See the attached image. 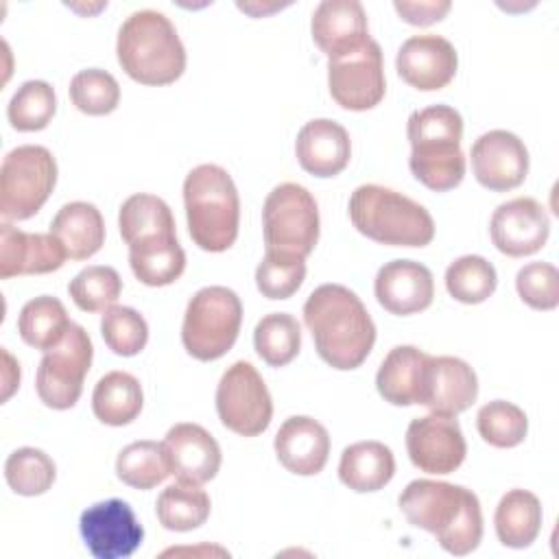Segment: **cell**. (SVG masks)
<instances>
[{
  "mask_svg": "<svg viewBox=\"0 0 559 559\" xmlns=\"http://www.w3.org/2000/svg\"><path fill=\"white\" fill-rule=\"evenodd\" d=\"M317 354L338 371L365 362L376 343V325L360 297L343 284L317 286L304 304Z\"/></svg>",
  "mask_w": 559,
  "mask_h": 559,
  "instance_id": "6da1fadb",
  "label": "cell"
},
{
  "mask_svg": "<svg viewBox=\"0 0 559 559\" xmlns=\"http://www.w3.org/2000/svg\"><path fill=\"white\" fill-rule=\"evenodd\" d=\"M397 504L413 526L432 533L450 555H469L483 539L478 496L463 485L417 478L402 489Z\"/></svg>",
  "mask_w": 559,
  "mask_h": 559,
  "instance_id": "7a4b0ae2",
  "label": "cell"
},
{
  "mask_svg": "<svg viewBox=\"0 0 559 559\" xmlns=\"http://www.w3.org/2000/svg\"><path fill=\"white\" fill-rule=\"evenodd\" d=\"M408 166L417 181L435 192L456 188L465 177L461 151L463 118L450 105H430L408 116Z\"/></svg>",
  "mask_w": 559,
  "mask_h": 559,
  "instance_id": "3957f363",
  "label": "cell"
},
{
  "mask_svg": "<svg viewBox=\"0 0 559 559\" xmlns=\"http://www.w3.org/2000/svg\"><path fill=\"white\" fill-rule=\"evenodd\" d=\"M120 68L142 85L175 83L186 70V48L175 24L155 9L133 11L118 28Z\"/></svg>",
  "mask_w": 559,
  "mask_h": 559,
  "instance_id": "277c9868",
  "label": "cell"
},
{
  "mask_svg": "<svg viewBox=\"0 0 559 559\" xmlns=\"http://www.w3.org/2000/svg\"><path fill=\"white\" fill-rule=\"evenodd\" d=\"M188 231L210 253L227 251L238 238L240 199L231 175L216 164H201L183 179Z\"/></svg>",
  "mask_w": 559,
  "mask_h": 559,
  "instance_id": "5b68a950",
  "label": "cell"
},
{
  "mask_svg": "<svg viewBox=\"0 0 559 559\" xmlns=\"http://www.w3.org/2000/svg\"><path fill=\"white\" fill-rule=\"evenodd\" d=\"M352 225L367 238L391 247H426L435 238L430 212L406 194L362 183L349 197Z\"/></svg>",
  "mask_w": 559,
  "mask_h": 559,
  "instance_id": "8992f818",
  "label": "cell"
},
{
  "mask_svg": "<svg viewBox=\"0 0 559 559\" xmlns=\"http://www.w3.org/2000/svg\"><path fill=\"white\" fill-rule=\"evenodd\" d=\"M240 323V297L227 286H205L186 306L181 343L192 358L203 362L216 360L234 347Z\"/></svg>",
  "mask_w": 559,
  "mask_h": 559,
  "instance_id": "52a82bcc",
  "label": "cell"
},
{
  "mask_svg": "<svg viewBox=\"0 0 559 559\" xmlns=\"http://www.w3.org/2000/svg\"><path fill=\"white\" fill-rule=\"evenodd\" d=\"M57 183V162L46 146L22 144L0 166V214L9 221L35 216Z\"/></svg>",
  "mask_w": 559,
  "mask_h": 559,
  "instance_id": "ba28073f",
  "label": "cell"
},
{
  "mask_svg": "<svg viewBox=\"0 0 559 559\" xmlns=\"http://www.w3.org/2000/svg\"><path fill=\"white\" fill-rule=\"evenodd\" d=\"M266 251L310 255L319 240V207L310 190L286 181L275 186L262 205Z\"/></svg>",
  "mask_w": 559,
  "mask_h": 559,
  "instance_id": "9c48e42d",
  "label": "cell"
},
{
  "mask_svg": "<svg viewBox=\"0 0 559 559\" xmlns=\"http://www.w3.org/2000/svg\"><path fill=\"white\" fill-rule=\"evenodd\" d=\"M94 347L79 323H70L66 336L39 360L35 389L39 400L55 411L72 408L81 393L83 380L92 367Z\"/></svg>",
  "mask_w": 559,
  "mask_h": 559,
  "instance_id": "30bf717a",
  "label": "cell"
},
{
  "mask_svg": "<svg viewBox=\"0 0 559 559\" xmlns=\"http://www.w3.org/2000/svg\"><path fill=\"white\" fill-rule=\"evenodd\" d=\"M216 413L225 428L240 437H258L273 417L271 393L247 360H236L225 369L216 386Z\"/></svg>",
  "mask_w": 559,
  "mask_h": 559,
  "instance_id": "8fae6325",
  "label": "cell"
},
{
  "mask_svg": "<svg viewBox=\"0 0 559 559\" xmlns=\"http://www.w3.org/2000/svg\"><path fill=\"white\" fill-rule=\"evenodd\" d=\"M328 87L336 105L349 111L373 109L386 92L382 48L369 39L360 50L328 61Z\"/></svg>",
  "mask_w": 559,
  "mask_h": 559,
  "instance_id": "7c38bea8",
  "label": "cell"
},
{
  "mask_svg": "<svg viewBox=\"0 0 559 559\" xmlns=\"http://www.w3.org/2000/svg\"><path fill=\"white\" fill-rule=\"evenodd\" d=\"M79 531L87 550L96 559H127L144 539V528L133 509L120 498H109L87 507L81 513Z\"/></svg>",
  "mask_w": 559,
  "mask_h": 559,
  "instance_id": "4fadbf2b",
  "label": "cell"
},
{
  "mask_svg": "<svg viewBox=\"0 0 559 559\" xmlns=\"http://www.w3.org/2000/svg\"><path fill=\"white\" fill-rule=\"evenodd\" d=\"M406 450L419 472L452 474L465 461L467 443L454 415L430 413L408 424Z\"/></svg>",
  "mask_w": 559,
  "mask_h": 559,
  "instance_id": "5bb4252c",
  "label": "cell"
},
{
  "mask_svg": "<svg viewBox=\"0 0 559 559\" xmlns=\"http://www.w3.org/2000/svg\"><path fill=\"white\" fill-rule=\"evenodd\" d=\"M489 234L500 253L522 258L537 253L546 245L550 236V218L546 207L533 197H515L493 210Z\"/></svg>",
  "mask_w": 559,
  "mask_h": 559,
  "instance_id": "9a60e30c",
  "label": "cell"
},
{
  "mask_svg": "<svg viewBox=\"0 0 559 559\" xmlns=\"http://www.w3.org/2000/svg\"><path fill=\"white\" fill-rule=\"evenodd\" d=\"M469 157L476 181L493 192L513 190L528 175V151L524 142L507 129L483 133L472 144Z\"/></svg>",
  "mask_w": 559,
  "mask_h": 559,
  "instance_id": "2e32d148",
  "label": "cell"
},
{
  "mask_svg": "<svg viewBox=\"0 0 559 559\" xmlns=\"http://www.w3.org/2000/svg\"><path fill=\"white\" fill-rule=\"evenodd\" d=\"M459 55L450 39L441 35H413L395 57L397 74L415 90H443L456 74Z\"/></svg>",
  "mask_w": 559,
  "mask_h": 559,
  "instance_id": "e0dca14e",
  "label": "cell"
},
{
  "mask_svg": "<svg viewBox=\"0 0 559 559\" xmlns=\"http://www.w3.org/2000/svg\"><path fill=\"white\" fill-rule=\"evenodd\" d=\"M312 39L330 59L360 50L369 37L367 13L358 0H323L310 20Z\"/></svg>",
  "mask_w": 559,
  "mask_h": 559,
  "instance_id": "ac0fdd59",
  "label": "cell"
},
{
  "mask_svg": "<svg viewBox=\"0 0 559 559\" xmlns=\"http://www.w3.org/2000/svg\"><path fill=\"white\" fill-rule=\"evenodd\" d=\"M162 445L166 452L170 474H175L179 480L203 485L212 480L221 469V445L199 424H175L166 432Z\"/></svg>",
  "mask_w": 559,
  "mask_h": 559,
  "instance_id": "d6986e66",
  "label": "cell"
},
{
  "mask_svg": "<svg viewBox=\"0 0 559 559\" xmlns=\"http://www.w3.org/2000/svg\"><path fill=\"white\" fill-rule=\"evenodd\" d=\"M378 304L397 317L426 310L435 297V280L428 266L415 260H391L376 273Z\"/></svg>",
  "mask_w": 559,
  "mask_h": 559,
  "instance_id": "ffe728a7",
  "label": "cell"
},
{
  "mask_svg": "<svg viewBox=\"0 0 559 559\" xmlns=\"http://www.w3.org/2000/svg\"><path fill=\"white\" fill-rule=\"evenodd\" d=\"M68 253L52 234H28L11 223L0 225V277L41 275L63 266Z\"/></svg>",
  "mask_w": 559,
  "mask_h": 559,
  "instance_id": "44dd1931",
  "label": "cell"
},
{
  "mask_svg": "<svg viewBox=\"0 0 559 559\" xmlns=\"http://www.w3.org/2000/svg\"><path fill=\"white\" fill-rule=\"evenodd\" d=\"M478 397L476 371L456 356H430L424 380L421 406L430 413L459 415Z\"/></svg>",
  "mask_w": 559,
  "mask_h": 559,
  "instance_id": "7402d4cb",
  "label": "cell"
},
{
  "mask_svg": "<svg viewBox=\"0 0 559 559\" xmlns=\"http://www.w3.org/2000/svg\"><path fill=\"white\" fill-rule=\"evenodd\" d=\"M118 227L129 251H144L177 242L175 218L168 203L155 194H131L118 212Z\"/></svg>",
  "mask_w": 559,
  "mask_h": 559,
  "instance_id": "603a6c76",
  "label": "cell"
},
{
  "mask_svg": "<svg viewBox=\"0 0 559 559\" xmlns=\"http://www.w3.org/2000/svg\"><path fill=\"white\" fill-rule=\"evenodd\" d=\"M277 461L297 476L319 474L330 456V435L308 415L288 417L273 441Z\"/></svg>",
  "mask_w": 559,
  "mask_h": 559,
  "instance_id": "cb8c5ba5",
  "label": "cell"
},
{
  "mask_svg": "<svg viewBox=\"0 0 559 559\" xmlns=\"http://www.w3.org/2000/svg\"><path fill=\"white\" fill-rule=\"evenodd\" d=\"M299 166L314 177H334L345 170L352 157L349 133L343 124L330 118L306 122L295 140Z\"/></svg>",
  "mask_w": 559,
  "mask_h": 559,
  "instance_id": "d4e9b609",
  "label": "cell"
},
{
  "mask_svg": "<svg viewBox=\"0 0 559 559\" xmlns=\"http://www.w3.org/2000/svg\"><path fill=\"white\" fill-rule=\"evenodd\" d=\"M428 358L430 354L415 345L393 347L376 373V386L384 402L393 406L421 404Z\"/></svg>",
  "mask_w": 559,
  "mask_h": 559,
  "instance_id": "484cf974",
  "label": "cell"
},
{
  "mask_svg": "<svg viewBox=\"0 0 559 559\" xmlns=\"http://www.w3.org/2000/svg\"><path fill=\"white\" fill-rule=\"evenodd\" d=\"M50 234L61 242L70 260H87L105 242V221L94 203L72 201L59 207L50 223Z\"/></svg>",
  "mask_w": 559,
  "mask_h": 559,
  "instance_id": "4316f807",
  "label": "cell"
},
{
  "mask_svg": "<svg viewBox=\"0 0 559 559\" xmlns=\"http://www.w3.org/2000/svg\"><path fill=\"white\" fill-rule=\"evenodd\" d=\"M393 474L395 456L382 441H356L341 454L338 478L352 491H378L391 483Z\"/></svg>",
  "mask_w": 559,
  "mask_h": 559,
  "instance_id": "83f0119b",
  "label": "cell"
},
{
  "mask_svg": "<svg viewBox=\"0 0 559 559\" xmlns=\"http://www.w3.org/2000/svg\"><path fill=\"white\" fill-rule=\"evenodd\" d=\"M493 526L500 544L509 548L531 546L542 528L539 498L526 489L507 491L496 507Z\"/></svg>",
  "mask_w": 559,
  "mask_h": 559,
  "instance_id": "f1b7e54d",
  "label": "cell"
},
{
  "mask_svg": "<svg viewBox=\"0 0 559 559\" xmlns=\"http://www.w3.org/2000/svg\"><path fill=\"white\" fill-rule=\"evenodd\" d=\"M144 404L142 384L135 376L127 371L105 373L92 393V411L98 421L107 426L131 424Z\"/></svg>",
  "mask_w": 559,
  "mask_h": 559,
  "instance_id": "f546056e",
  "label": "cell"
},
{
  "mask_svg": "<svg viewBox=\"0 0 559 559\" xmlns=\"http://www.w3.org/2000/svg\"><path fill=\"white\" fill-rule=\"evenodd\" d=\"M210 496L194 483L177 480L162 489L155 502V515L166 531L186 533L199 528L210 518Z\"/></svg>",
  "mask_w": 559,
  "mask_h": 559,
  "instance_id": "4dcf8cb0",
  "label": "cell"
},
{
  "mask_svg": "<svg viewBox=\"0 0 559 559\" xmlns=\"http://www.w3.org/2000/svg\"><path fill=\"white\" fill-rule=\"evenodd\" d=\"M70 323L66 306L57 297L39 295L22 306L17 332L26 345L48 352L66 336Z\"/></svg>",
  "mask_w": 559,
  "mask_h": 559,
  "instance_id": "1f68e13d",
  "label": "cell"
},
{
  "mask_svg": "<svg viewBox=\"0 0 559 559\" xmlns=\"http://www.w3.org/2000/svg\"><path fill=\"white\" fill-rule=\"evenodd\" d=\"M116 476L140 491L157 487L170 476L164 445L151 439L129 443L116 459Z\"/></svg>",
  "mask_w": 559,
  "mask_h": 559,
  "instance_id": "d6a6232c",
  "label": "cell"
},
{
  "mask_svg": "<svg viewBox=\"0 0 559 559\" xmlns=\"http://www.w3.org/2000/svg\"><path fill=\"white\" fill-rule=\"evenodd\" d=\"M253 347L269 367L288 365L301 349V328L288 312L264 314L253 330Z\"/></svg>",
  "mask_w": 559,
  "mask_h": 559,
  "instance_id": "836d02e7",
  "label": "cell"
},
{
  "mask_svg": "<svg viewBox=\"0 0 559 559\" xmlns=\"http://www.w3.org/2000/svg\"><path fill=\"white\" fill-rule=\"evenodd\" d=\"M57 111V96L50 83L24 81L7 105V118L17 131H41Z\"/></svg>",
  "mask_w": 559,
  "mask_h": 559,
  "instance_id": "e575fe53",
  "label": "cell"
},
{
  "mask_svg": "<svg viewBox=\"0 0 559 559\" xmlns=\"http://www.w3.org/2000/svg\"><path fill=\"white\" fill-rule=\"evenodd\" d=\"M496 286V269L483 255H461L445 269V288L461 304H483Z\"/></svg>",
  "mask_w": 559,
  "mask_h": 559,
  "instance_id": "d590c367",
  "label": "cell"
},
{
  "mask_svg": "<svg viewBox=\"0 0 559 559\" xmlns=\"http://www.w3.org/2000/svg\"><path fill=\"white\" fill-rule=\"evenodd\" d=\"M4 478L20 496H41L52 487L57 467L44 450L17 448L4 461Z\"/></svg>",
  "mask_w": 559,
  "mask_h": 559,
  "instance_id": "8d00e7d4",
  "label": "cell"
},
{
  "mask_svg": "<svg viewBox=\"0 0 559 559\" xmlns=\"http://www.w3.org/2000/svg\"><path fill=\"white\" fill-rule=\"evenodd\" d=\"M478 435L493 448H515L528 432L526 413L507 400H493L478 408Z\"/></svg>",
  "mask_w": 559,
  "mask_h": 559,
  "instance_id": "74e56055",
  "label": "cell"
},
{
  "mask_svg": "<svg viewBox=\"0 0 559 559\" xmlns=\"http://www.w3.org/2000/svg\"><path fill=\"white\" fill-rule=\"evenodd\" d=\"M68 293L79 310L98 312L116 304L122 293V280L114 266L92 264L70 280Z\"/></svg>",
  "mask_w": 559,
  "mask_h": 559,
  "instance_id": "f35d334b",
  "label": "cell"
},
{
  "mask_svg": "<svg viewBox=\"0 0 559 559\" xmlns=\"http://www.w3.org/2000/svg\"><path fill=\"white\" fill-rule=\"evenodd\" d=\"M72 105L87 116H107L120 103V85L107 70L87 68L72 76L70 81Z\"/></svg>",
  "mask_w": 559,
  "mask_h": 559,
  "instance_id": "ab89813d",
  "label": "cell"
},
{
  "mask_svg": "<svg viewBox=\"0 0 559 559\" xmlns=\"http://www.w3.org/2000/svg\"><path fill=\"white\" fill-rule=\"evenodd\" d=\"M306 277V258L264 251L262 262L255 269V286L266 299H288L293 297Z\"/></svg>",
  "mask_w": 559,
  "mask_h": 559,
  "instance_id": "60d3db41",
  "label": "cell"
},
{
  "mask_svg": "<svg viewBox=\"0 0 559 559\" xmlns=\"http://www.w3.org/2000/svg\"><path fill=\"white\" fill-rule=\"evenodd\" d=\"M100 334L114 354L135 356L148 341V325L138 310L129 306H111L100 319Z\"/></svg>",
  "mask_w": 559,
  "mask_h": 559,
  "instance_id": "b9f144b4",
  "label": "cell"
},
{
  "mask_svg": "<svg viewBox=\"0 0 559 559\" xmlns=\"http://www.w3.org/2000/svg\"><path fill=\"white\" fill-rule=\"evenodd\" d=\"M129 264L142 284L168 286L181 277L186 269V251L179 242L144 251H129Z\"/></svg>",
  "mask_w": 559,
  "mask_h": 559,
  "instance_id": "7bdbcfd3",
  "label": "cell"
},
{
  "mask_svg": "<svg viewBox=\"0 0 559 559\" xmlns=\"http://www.w3.org/2000/svg\"><path fill=\"white\" fill-rule=\"evenodd\" d=\"M520 299L535 310H555L559 306V271L550 262H528L515 275Z\"/></svg>",
  "mask_w": 559,
  "mask_h": 559,
  "instance_id": "ee69618b",
  "label": "cell"
},
{
  "mask_svg": "<svg viewBox=\"0 0 559 559\" xmlns=\"http://www.w3.org/2000/svg\"><path fill=\"white\" fill-rule=\"evenodd\" d=\"M450 0H395L393 9L400 13V17L413 26H430L435 22H441L450 11Z\"/></svg>",
  "mask_w": 559,
  "mask_h": 559,
  "instance_id": "f6af8a7d",
  "label": "cell"
}]
</instances>
